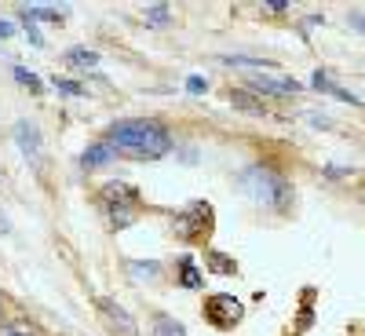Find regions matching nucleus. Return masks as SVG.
<instances>
[{"label": "nucleus", "mask_w": 365, "mask_h": 336, "mask_svg": "<svg viewBox=\"0 0 365 336\" xmlns=\"http://www.w3.org/2000/svg\"><path fill=\"white\" fill-rule=\"evenodd\" d=\"M106 143L117 150V158H132V161H161L172 153V132L153 121V118H121L110 124Z\"/></svg>", "instance_id": "1"}, {"label": "nucleus", "mask_w": 365, "mask_h": 336, "mask_svg": "<svg viewBox=\"0 0 365 336\" xmlns=\"http://www.w3.org/2000/svg\"><path fill=\"white\" fill-rule=\"evenodd\" d=\"M241 187H249V194L256 201H263V205H278V209H285V201H289V183H285L281 176H274L270 168H263V165L241 172Z\"/></svg>", "instance_id": "2"}, {"label": "nucleus", "mask_w": 365, "mask_h": 336, "mask_svg": "<svg viewBox=\"0 0 365 336\" xmlns=\"http://www.w3.org/2000/svg\"><path fill=\"white\" fill-rule=\"evenodd\" d=\"M241 311H245V307L234 300L230 292H216V296H208V300H205V318L212 321L216 329H234L241 321Z\"/></svg>", "instance_id": "3"}, {"label": "nucleus", "mask_w": 365, "mask_h": 336, "mask_svg": "<svg viewBox=\"0 0 365 336\" xmlns=\"http://www.w3.org/2000/svg\"><path fill=\"white\" fill-rule=\"evenodd\" d=\"M299 81H292V77L285 73H259V77H249V92L256 95H278V99H289V95H299Z\"/></svg>", "instance_id": "4"}, {"label": "nucleus", "mask_w": 365, "mask_h": 336, "mask_svg": "<svg viewBox=\"0 0 365 336\" xmlns=\"http://www.w3.org/2000/svg\"><path fill=\"white\" fill-rule=\"evenodd\" d=\"M99 315L106 318V326H110L117 336H139V326H135L132 311H124L117 300H110V296H102V300H99Z\"/></svg>", "instance_id": "5"}, {"label": "nucleus", "mask_w": 365, "mask_h": 336, "mask_svg": "<svg viewBox=\"0 0 365 336\" xmlns=\"http://www.w3.org/2000/svg\"><path fill=\"white\" fill-rule=\"evenodd\" d=\"M15 143L30 161H41V132H37L33 121H19L15 124Z\"/></svg>", "instance_id": "6"}, {"label": "nucleus", "mask_w": 365, "mask_h": 336, "mask_svg": "<svg viewBox=\"0 0 365 336\" xmlns=\"http://www.w3.org/2000/svg\"><path fill=\"white\" fill-rule=\"evenodd\" d=\"M117 161V150L106 143V139H99V143H91V147H84V153H81V168L88 172V168H106V165H113Z\"/></svg>", "instance_id": "7"}, {"label": "nucleus", "mask_w": 365, "mask_h": 336, "mask_svg": "<svg viewBox=\"0 0 365 336\" xmlns=\"http://www.w3.org/2000/svg\"><path fill=\"white\" fill-rule=\"evenodd\" d=\"M179 286H182V289H201V286H205V274L194 267L190 256H182V260H179Z\"/></svg>", "instance_id": "8"}, {"label": "nucleus", "mask_w": 365, "mask_h": 336, "mask_svg": "<svg viewBox=\"0 0 365 336\" xmlns=\"http://www.w3.org/2000/svg\"><path fill=\"white\" fill-rule=\"evenodd\" d=\"M22 19H41V22H62V15H66V8H41V4H30V8H22L19 11Z\"/></svg>", "instance_id": "9"}, {"label": "nucleus", "mask_w": 365, "mask_h": 336, "mask_svg": "<svg viewBox=\"0 0 365 336\" xmlns=\"http://www.w3.org/2000/svg\"><path fill=\"white\" fill-rule=\"evenodd\" d=\"M62 62H70V66H84V70H91V66H99V51H91V48H70L66 55H62Z\"/></svg>", "instance_id": "10"}, {"label": "nucleus", "mask_w": 365, "mask_h": 336, "mask_svg": "<svg viewBox=\"0 0 365 336\" xmlns=\"http://www.w3.org/2000/svg\"><path fill=\"white\" fill-rule=\"evenodd\" d=\"M102 198H106V205H128V201H135V190L128 183H106Z\"/></svg>", "instance_id": "11"}, {"label": "nucleus", "mask_w": 365, "mask_h": 336, "mask_svg": "<svg viewBox=\"0 0 365 336\" xmlns=\"http://www.w3.org/2000/svg\"><path fill=\"white\" fill-rule=\"evenodd\" d=\"M153 336H187V329H182V321H176L172 315H153Z\"/></svg>", "instance_id": "12"}, {"label": "nucleus", "mask_w": 365, "mask_h": 336, "mask_svg": "<svg viewBox=\"0 0 365 336\" xmlns=\"http://www.w3.org/2000/svg\"><path fill=\"white\" fill-rule=\"evenodd\" d=\"M230 102L245 113H263V102H259L252 92H245V88H230Z\"/></svg>", "instance_id": "13"}, {"label": "nucleus", "mask_w": 365, "mask_h": 336, "mask_svg": "<svg viewBox=\"0 0 365 336\" xmlns=\"http://www.w3.org/2000/svg\"><path fill=\"white\" fill-rule=\"evenodd\" d=\"M227 66H245V70H278L270 59H256V55H223Z\"/></svg>", "instance_id": "14"}, {"label": "nucleus", "mask_w": 365, "mask_h": 336, "mask_svg": "<svg viewBox=\"0 0 365 336\" xmlns=\"http://www.w3.org/2000/svg\"><path fill=\"white\" fill-rule=\"evenodd\" d=\"M106 216H110V227L113 230L132 227V209H128V205H106Z\"/></svg>", "instance_id": "15"}, {"label": "nucleus", "mask_w": 365, "mask_h": 336, "mask_svg": "<svg viewBox=\"0 0 365 336\" xmlns=\"http://www.w3.org/2000/svg\"><path fill=\"white\" fill-rule=\"evenodd\" d=\"M0 336H37V326L26 318H15V321H4V326H0Z\"/></svg>", "instance_id": "16"}, {"label": "nucleus", "mask_w": 365, "mask_h": 336, "mask_svg": "<svg viewBox=\"0 0 365 336\" xmlns=\"http://www.w3.org/2000/svg\"><path fill=\"white\" fill-rule=\"evenodd\" d=\"M15 81H19L22 88H30V92H41V88H44V81H41V77H37V73H30L26 66H15Z\"/></svg>", "instance_id": "17"}, {"label": "nucleus", "mask_w": 365, "mask_h": 336, "mask_svg": "<svg viewBox=\"0 0 365 336\" xmlns=\"http://www.w3.org/2000/svg\"><path fill=\"white\" fill-rule=\"evenodd\" d=\"M51 84H55L62 95H73V99H81V95H84V84L70 81V77H51Z\"/></svg>", "instance_id": "18"}, {"label": "nucleus", "mask_w": 365, "mask_h": 336, "mask_svg": "<svg viewBox=\"0 0 365 336\" xmlns=\"http://www.w3.org/2000/svg\"><path fill=\"white\" fill-rule=\"evenodd\" d=\"M147 22H153V26H165V22H172V11H168V4H150L147 11Z\"/></svg>", "instance_id": "19"}, {"label": "nucleus", "mask_w": 365, "mask_h": 336, "mask_svg": "<svg viewBox=\"0 0 365 336\" xmlns=\"http://www.w3.org/2000/svg\"><path fill=\"white\" fill-rule=\"evenodd\" d=\"M128 270H132L135 278H158L161 274V263H153V260L150 263H128Z\"/></svg>", "instance_id": "20"}, {"label": "nucleus", "mask_w": 365, "mask_h": 336, "mask_svg": "<svg viewBox=\"0 0 365 336\" xmlns=\"http://www.w3.org/2000/svg\"><path fill=\"white\" fill-rule=\"evenodd\" d=\"M310 88H315V92H333L336 81H333V77L325 73V70H318V73H315V81H310Z\"/></svg>", "instance_id": "21"}, {"label": "nucleus", "mask_w": 365, "mask_h": 336, "mask_svg": "<svg viewBox=\"0 0 365 336\" xmlns=\"http://www.w3.org/2000/svg\"><path fill=\"white\" fill-rule=\"evenodd\" d=\"M205 256H208V263H212L216 270H223V274H234V270H238L234 263H227V260H223V256H219V252H205Z\"/></svg>", "instance_id": "22"}, {"label": "nucleus", "mask_w": 365, "mask_h": 336, "mask_svg": "<svg viewBox=\"0 0 365 336\" xmlns=\"http://www.w3.org/2000/svg\"><path fill=\"white\" fill-rule=\"evenodd\" d=\"M205 88H208L205 77H198V73H190V77H187V92H190V95H201Z\"/></svg>", "instance_id": "23"}, {"label": "nucleus", "mask_w": 365, "mask_h": 336, "mask_svg": "<svg viewBox=\"0 0 365 336\" xmlns=\"http://www.w3.org/2000/svg\"><path fill=\"white\" fill-rule=\"evenodd\" d=\"M22 30H26V37H30V41H33L37 48H44V37H41V30H37V26H33L30 19H22Z\"/></svg>", "instance_id": "24"}, {"label": "nucleus", "mask_w": 365, "mask_h": 336, "mask_svg": "<svg viewBox=\"0 0 365 336\" xmlns=\"http://www.w3.org/2000/svg\"><path fill=\"white\" fill-rule=\"evenodd\" d=\"M267 11H274V15H285L289 11V4H281V0H270V4H263Z\"/></svg>", "instance_id": "25"}, {"label": "nucleus", "mask_w": 365, "mask_h": 336, "mask_svg": "<svg viewBox=\"0 0 365 336\" xmlns=\"http://www.w3.org/2000/svg\"><path fill=\"white\" fill-rule=\"evenodd\" d=\"M350 26H355V30H362V33H365V15H358V11H350Z\"/></svg>", "instance_id": "26"}, {"label": "nucleus", "mask_w": 365, "mask_h": 336, "mask_svg": "<svg viewBox=\"0 0 365 336\" xmlns=\"http://www.w3.org/2000/svg\"><path fill=\"white\" fill-rule=\"evenodd\" d=\"M4 318H8V296L0 292V326H4Z\"/></svg>", "instance_id": "27"}, {"label": "nucleus", "mask_w": 365, "mask_h": 336, "mask_svg": "<svg viewBox=\"0 0 365 336\" xmlns=\"http://www.w3.org/2000/svg\"><path fill=\"white\" fill-rule=\"evenodd\" d=\"M11 33H15V26H11V22H4V19H0V37H11Z\"/></svg>", "instance_id": "28"}, {"label": "nucleus", "mask_w": 365, "mask_h": 336, "mask_svg": "<svg viewBox=\"0 0 365 336\" xmlns=\"http://www.w3.org/2000/svg\"><path fill=\"white\" fill-rule=\"evenodd\" d=\"M8 230H11V223H8V216L0 212V234H8Z\"/></svg>", "instance_id": "29"}]
</instances>
